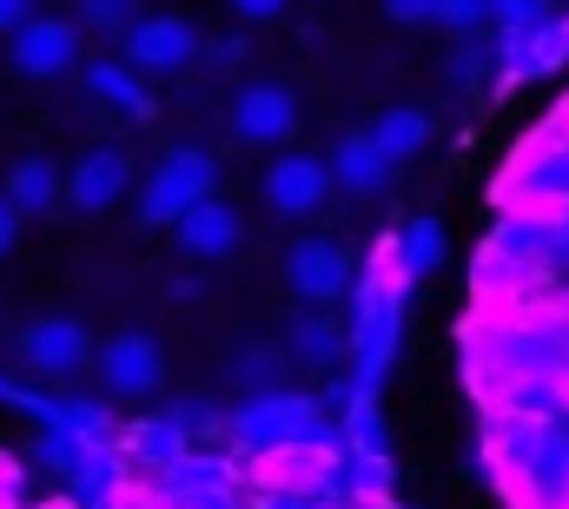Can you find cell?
<instances>
[{
	"instance_id": "cell-1",
	"label": "cell",
	"mask_w": 569,
	"mask_h": 509,
	"mask_svg": "<svg viewBox=\"0 0 569 509\" xmlns=\"http://www.w3.org/2000/svg\"><path fill=\"white\" fill-rule=\"evenodd\" d=\"M212 186H219V166L199 146H179V152H166L152 166V179L140 186V219L146 226H179L199 199H212Z\"/></svg>"
},
{
	"instance_id": "cell-2",
	"label": "cell",
	"mask_w": 569,
	"mask_h": 509,
	"mask_svg": "<svg viewBox=\"0 0 569 509\" xmlns=\"http://www.w3.org/2000/svg\"><path fill=\"white\" fill-rule=\"evenodd\" d=\"M226 430H232L246 450H291L298 437L318 430V403H305V397H291V390H266V397H246V403L226 417Z\"/></svg>"
},
{
	"instance_id": "cell-3",
	"label": "cell",
	"mask_w": 569,
	"mask_h": 509,
	"mask_svg": "<svg viewBox=\"0 0 569 509\" xmlns=\"http://www.w3.org/2000/svg\"><path fill=\"white\" fill-rule=\"evenodd\" d=\"M259 192H266V206H272V212H284V219H305V212H318V206L331 199V159H311V152H279V159L266 166Z\"/></svg>"
},
{
	"instance_id": "cell-4",
	"label": "cell",
	"mask_w": 569,
	"mask_h": 509,
	"mask_svg": "<svg viewBox=\"0 0 569 509\" xmlns=\"http://www.w3.org/2000/svg\"><path fill=\"white\" fill-rule=\"evenodd\" d=\"M351 252L345 246H331V239H305V246H291L284 258V278H291V291L311 305V311H325V305H338L345 291H351Z\"/></svg>"
},
{
	"instance_id": "cell-5",
	"label": "cell",
	"mask_w": 569,
	"mask_h": 509,
	"mask_svg": "<svg viewBox=\"0 0 569 509\" xmlns=\"http://www.w3.org/2000/svg\"><path fill=\"white\" fill-rule=\"evenodd\" d=\"M199 53V33H192V20H179V13H140L133 27H127V67L133 73H172V67H186Z\"/></svg>"
},
{
	"instance_id": "cell-6",
	"label": "cell",
	"mask_w": 569,
	"mask_h": 509,
	"mask_svg": "<svg viewBox=\"0 0 569 509\" xmlns=\"http://www.w3.org/2000/svg\"><path fill=\"white\" fill-rule=\"evenodd\" d=\"M73 60H80V20L33 13V20L13 33V67H20L27 80H60Z\"/></svg>"
},
{
	"instance_id": "cell-7",
	"label": "cell",
	"mask_w": 569,
	"mask_h": 509,
	"mask_svg": "<svg viewBox=\"0 0 569 509\" xmlns=\"http://www.w3.org/2000/svg\"><path fill=\"white\" fill-rule=\"evenodd\" d=\"M127 192H133V166H127L120 146H93V152H80L73 172H67V206H73V212H113Z\"/></svg>"
},
{
	"instance_id": "cell-8",
	"label": "cell",
	"mask_w": 569,
	"mask_h": 509,
	"mask_svg": "<svg viewBox=\"0 0 569 509\" xmlns=\"http://www.w3.org/2000/svg\"><path fill=\"white\" fill-rule=\"evenodd\" d=\"M20 351H27V365H33L40 378H73V371L93 358V338H87L80 318H33V325L20 331Z\"/></svg>"
},
{
	"instance_id": "cell-9",
	"label": "cell",
	"mask_w": 569,
	"mask_h": 509,
	"mask_svg": "<svg viewBox=\"0 0 569 509\" xmlns=\"http://www.w3.org/2000/svg\"><path fill=\"white\" fill-rule=\"evenodd\" d=\"M172 239H179V252L199 258V265H219V258L239 252V239H246V219L212 192V199H199L179 226H172Z\"/></svg>"
},
{
	"instance_id": "cell-10",
	"label": "cell",
	"mask_w": 569,
	"mask_h": 509,
	"mask_svg": "<svg viewBox=\"0 0 569 509\" xmlns=\"http://www.w3.org/2000/svg\"><path fill=\"white\" fill-rule=\"evenodd\" d=\"M159 371H166V358H159V338L152 331H120V338L100 345V378H107V390H120V397H146L159 383Z\"/></svg>"
},
{
	"instance_id": "cell-11",
	"label": "cell",
	"mask_w": 569,
	"mask_h": 509,
	"mask_svg": "<svg viewBox=\"0 0 569 509\" xmlns=\"http://www.w3.org/2000/svg\"><path fill=\"white\" fill-rule=\"evenodd\" d=\"M232 132L246 146H284L298 132V100L284 87H246L239 107H232Z\"/></svg>"
},
{
	"instance_id": "cell-12",
	"label": "cell",
	"mask_w": 569,
	"mask_h": 509,
	"mask_svg": "<svg viewBox=\"0 0 569 509\" xmlns=\"http://www.w3.org/2000/svg\"><path fill=\"white\" fill-rule=\"evenodd\" d=\"M569 67V20H543L530 33H503V73L510 80H537Z\"/></svg>"
},
{
	"instance_id": "cell-13",
	"label": "cell",
	"mask_w": 569,
	"mask_h": 509,
	"mask_svg": "<svg viewBox=\"0 0 569 509\" xmlns=\"http://www.w3.org/2000/svg\"><path fill=\"white\" fill-rule=\"evenodd\" d=\"M0 192H7V206H13L20 219H27V212H53V206L67 199V172H60L53 159L27 152V159H13V166H7Z\"/></svg>"
},
{
	"instance_id": "cell-14",
	"label": "cell",
	"mask_w": 569,
	"mask_h": 509,
	"mask_svg": "<svg viewBox=\"0 0 569 509\" xmlns=\"http://www.w3.org/2000/svg\"><path fill=\"white\" fill-rule=\"evenodd\" d=\"M385 179H391V159L371 146V132H345L338 152H331V186L365 199V192H385Z\"/></svg>"
},
{
	"instance_id": "cell-15",
	"label": "cell",
	"mask_w": 569,
	"mask_h": 509,
	"mask_svg": "<svg viewBox=\"0 0 569 509\" xmlns=\"http://www.w3.org/2000/svg\"><path fill=\"white\" fill-rule=\"evenodd\" d=\"M87 87H93L107 107H120V113H133V120H152V93L133 80L127 60H93V67H87Z\"/></svg>"
},
{
	"instance_id": "cell-16",
	"label": "cell",
	"mask_w": 569,
	"mask_h": 509,
	"mask_svg": "<svg viewBox=\"0 0 569 509\" xmlns=\"http://www.w3.org/2000/svg\"><path fill=\"white\" fill-rule=\"evenodd\" d=\"M371 146L391 159V166H405V159H418L430 146V120L418 113V107H391L378 127H371Z\"/></svg>"
},
{
	"instance_id": "cell-17",
	"label": "cell",
	"mask_w": 569,
	"mask_h": 509,
	"mask_svg": "<svg viewBox=\"0 0 569 509\" xmlns=\"http://www.w3.org/2000/svg\"><path fill=\"white\" fill-rule=\"evenodd\" d=\"M291 358H298L305 371H331V365L345 358V331H338L325 311H311V318L291 325Z\"/></svg>"
},
{
	"instance_id": "cell-18",
	"label": "cell",
	"mask_w": 569,
	"mask_h": 509,
	"mask_svg": "<svg viewBox=\"0 0 569 509\" xmlns=\"http://www.w3.org/2000/svg\"><path fill=\"white\" fill-rule=\"evenodd\" d=\"M398 265H405V278H430L443 265V226L437 219H411L398 232Z\"/></svg>"
},
{
	"instance_id": "cell-19",
	"label": "cell",
	"mask_w": 569,
	"mask_h": 509,
	"mask_svg": "<svg viewBox=\"0 0 569 509\" xmlns=\"http://www.w3.org/2000/svg\"><path fill=\"white\" fill-rule=\"evenodd\" d=\"M490 20H497L503 33H530V27L550 20V0H490Z\"/></svg>"
},
{
	"instance_id": "cell-20",
	"label": "cell",
	"mask_w": 569,
	"mask_h": 509,
	"mask_svg": "<svg viewBox=\"0 0 569 509\" xmlns=\"http://www.w3.org/2000/svg\"><path fill=\"white\" fill-rule=\"evenodd\" d=\"M133 20H140L133 0H80V27H113V33H127Z\"/></svg>"
},
{
	"instance_id": "cell-21",
	"label": "cell",
	"mask_w": 569,
	"mask_h": 509,
	"mask_svg": "<svg viewBox=\"0 0 569 509\" xmlns=\"http://www.w3.org/2000/svg\"><path fill=\"white\" fill-rule=\"evenodd\" d=\"M437 20H443V27H457V33H470V27H483V20H490V0H437Z\"/></svg>"
},
{
	"instance_id": "cell-22",
	"label": "cell",
	"mask_w": 569,
	"mask_h": 509,
	"mask_svg": "<svg viewBox=\"0 0 569 509\" xmlns=\"http://www.w3.org/2000/svg\"><path fill=\"white\" fill-rule=\"evenodd\" d=\"M385 13L405 20V27H418V20H437V0H385Z\"/></svg>"
},
{
	"instance_id": "cell-23",
	"label": "cell",
	"mask_w": 569,
	"mask_h": 509,
	"mask_svg": "<svg viewBox=\"0 0 569 509\" xmlns=\"http://www.w3.org/2000/svg\"><path fill=\"white\" fill-rule=\"evenodd\" d=\"M27 20H33V0H0V33H7V40H13Z\"/></svg>"
},
{
	"instance_id": "cell-24",
	"label": "cell",
	"mask_w": 569,
	"mask_h": 509,
	"mask_svg": "<svg viewBox=\"0 0 569 509\" xmlns=\"http://www.w3.org/2000/svg\"><path fill=\"white\" fill-rule=\"evenodd\" d=\"M13 246H20V212H13V206H7V192H0V258L13 252Z\"/></svg>"
},
{
	"instance_id": "cell-25",
	"label": "cell",
	"mask_w": 569,
	"mask_h": 509,
	"mask_svg": "<svg viewBox=\"0 0 569 509\" xmlns=\"http://www.w3.org/2000/svg\"><path fill=\"white\" fill-rule=\"evenodd\" d=\"M232 13H239V20H279L284 0H232Z\"/></svg>"
},
{
	"instance_id": "cell-26",
	"label": "cell",
	"mask_w": 569,
	"mask_h": 509,
	"mask_svg": "<svg viewBox=\"0 0 569 509\" xmlns=\"http://www.w3.org/2000/svg\"><path fill=\"white\" fill-rule=\"evenodd\" d=\"M0 403H20V383H7V378H0Z\"/></svg>"
},
{
	"instance_id": "cell-27",
	"label": "cell",
	"mask_w": 569,
	"mask_h": 509,
	"mask_svg": "<svg viewBox=\"0 0 569 509\" xmlns=\"http://www.w3.org/2000/svg\"><path fill=\"white\" fill-rule=\"evenodd\" d=\"M563 20H569V13H563Z\"/></svg>"
}]
</instances>
